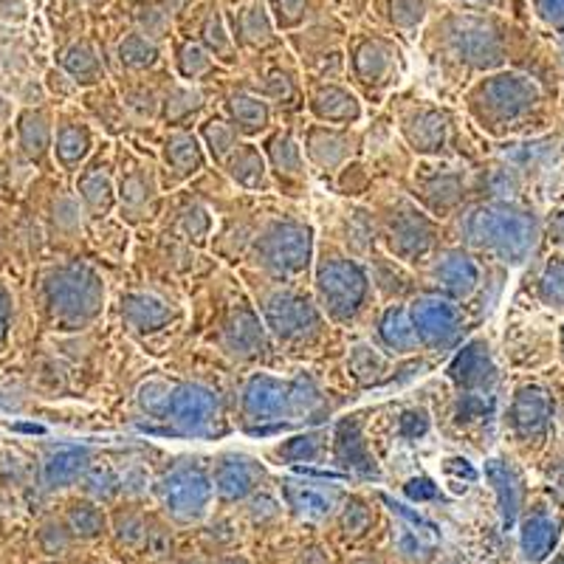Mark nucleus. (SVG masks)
Returning a JSON list of instances; mask_svg holds the SVG:
<instances>
[{
	"label": "nucleus",
	"mask_w": 564,
	"mask_h": 564,
	"mask_svg": "<svg viewBox=\"0 0 564 564\" xmlns=\"http://www.w3.org/2000/svg\"><path fill=\"white\" fill-rule=\"evenodd\" d=\"M558 240H562V243H564V218L558 220Z\"/></svg>",
	"instance_id": "de8ad7c7"
},
{
	"label": "nucleus",
	"mask_w": 564,
	"mask_h": 564,
	"mask_svg": "<svg viewBox=\"0 0 564 564\" xmlns=\"http://www.w3.org/2000/svg\"><path fill=\"white\" fill-rule=\"evenodd\" d=\"M161 502L167 508V513L178 522H195L200 520L209 508L212 486L200 468L184 466L175 468L173 475L164 477L159 486Z\"/></svg>",
	"instance_id": "20e7f679"
},
{
	"label": "nucleus",
	"mask_w": 564,
	"mask_h": 564,
	"mask_svg": "<svg viewBox=\"0 0 564 564\" xmlns=\"http://www.w3.org/2000/svg\"><path fill=\"white\" fill-rule=\"evenodd\" d=\"M308 229H302L296 224H276L265 231L263 251H260V260H263L265 269L276 271V274H294V271L308 263Z\"/></svg>",
	"instance_id": "0eeeda50"
},
{
	"label": "nucleus",
	"mask_w": 564,
	"mask_h": 564,
	"mask_svg": "<svg viewBox=\"0 0 564 564\" xmlns=\"http://www.w3.org/2000/svg\"><path fill=\"white\" fill-rule=\"evenodd\" d=\"M406 494H410L412 500H430V497H435V486L430 480H412Z\"/></svg>",
	"instance_id": "79ce46f5"
},
{
	"label": "nucleus",
	"mask_w": 564,
	"mask_h": 564,
	"mask_svg": "<svg viewBox=\"0 0 564 564\" xmlns=\"http://www.w3.org/2000/svg\"><path fill=\"white\" fill-rule=\"evenodd\" d=\"M265 314H269L271 327L280 336H285V339L308 334L311 327L316 325V316L311 311V305L296 294L271 296L269 305H265Z\"/></svg>",
	"instance_id": "1a4fd4ad"
},
{
	"label": "nucleus",
	"mask_w": 564,
	"mask_h": 564,
	"mask_svg": "<svg viewBox=\"0 0 564 564\" xmlns=\"http://www.w3.org/2000/svg\"><path fill=\"white\" fill-rule=\"evenodd\" d=\"M113 536L122 547H141V545H148L150 528L148 522H144V517H139V513L133 511H124L116 517Z\"/></svg>",
	"instance_id": "b1692460"
},
{
	"label": "nucleus",
	"mask_w": 564,
	"mask_h": 564,
	"mask_svg": "<svg viewBox=\"0 0 564 564\" xmlns=\"http://www.w3.org/2000/svg\"><path fill=\"white\" fill-rule=\"evenodd\" d=\"M231 173H235L240 184L254 186L257 181H263V161H260L254 150H243V153H238L235 164H231Z\"/></svg>",
	"instance_id": "473e14b6"
},
{
	"label": "nucleus",
	"mask_w": 564,
	"mask_h": 564,
	"mask_svg": "<svg viewBox=\"0 0 564 564\" xmlns=\"http://www.w3.org/2000/svg\"><path fill=\"white\" fill-rule=\"evenodd\" d=\"M468 235L475 243L488 246L511 260H522L536 240L533 220L525 212H513L508 206H491V209L477 212L468 224Z\"/></svg>",
	"instance_id": "7ed1b4c3"
},
{
	"label": "nucleus",
	"mask_w": 564,
	"mask_h": 564,
	"mask_svg": "<svg viewBox=\"0 0 564 564\" xmlns=\"http://www.w3.org/2000/svg\"><path fill=\"white\" fill-rule=\"evenodd\" d=\"M85 471H88V452L65 446V449H57L43 463V482L45 488H57L59 491V488H68L70 482H77Z\"/></svg>",
	"instance_id": "9b49d317"
},
{
	"label": "nucleus",
	"mask_w": 564,
	"mask_h": 564,
	"mask_svg": "<svg viewBox=\"0 0 564 564\" xmlns=\"http://www.w3.org/2000/svg\"><path fill=\"white\" fill-rule=\"evenodd\" d=\"M20 148L34 159H40L48 148V124L40 113H26L20 119Z\"/></svg>",
	"instance_id": "393cba45"
},
{
	"label": "nucleus",
	"mask_w": 564,
	"mask_h": 564,
	"mask_svg": "<svg viewBox=\"0 0 564 564\" xmlns=\"http://www.w3.org/2000/svg\"><path fill=\"white\" fill-rule=\"evenodd\" d=\"M229 341L231 347H240V352H254L257 345H263V336H260V327H257V319L251 314H238L235 322L229 325Z\"/></svg>",
	"instance_id": "cd10ccee"
},
{
	"label": "nucleus",
	"mask_w": 564,
	"mask_h": 564,
	"mask_svg": "<svg viewBox=\"0 0 564 564\" xmlns=\"http://www.w3.org/2000/svg\"><path fill=\"white\" fill-rule=\"evenodd\" d=\"M296 564H327V558L322 556V551H308V553H302Z\"/></svg>",
	"instance_id": "c03bdc74"
},
{
	"label": "nucleus",
	"mask_w": 564,
	"mask_h": 564,
	"mask_svg": "<svg viewBox=\"0 0 564 564\" xmlns=\"http://www.w3.org/2000/svg\"><path fill=\"white\" fill-rule=\"evenodd\" d=\"M381 336H384L387 347H395L398 352H406L417 345L415 325L410 322V314L401 308L387 311V316L381 319Z\"/></svg>",
	"instance_id": "412c9836"
},
{
	"label": "nucleus",
	"mask_w": 564,
	"mask_h": 564,
	"mask_svg": "<svg viewBox=\"0 0 564 564\" xmlns=\"http://www.w3.org/2000/svg\"><path fill=\"white\" fill-rule=\"evenodd\" d=\"M99 300H102V285L97 274L79 265H65L45 280L48 311L54 319L68 322V325L90 319L99 311Z\"/></svg>",
	"instance_id": "f03ea898"
},
{
	"label": "nucleus",
	"mask_w": 564,
	"mask_h": 564,
	"mask_svg": "<svg viewBox=\"0 0 564 564\" xmlns=\"http://www.w3.org/2000/svg\"><path fill=\"white\" fill-rule=\"evenodd\" d=\"M412 325H415L417 341L432 347L449 345L460 330V314L443 300H421L412 311Z\"/></svg>",
	"instance_id": "6e6552de"
},
{
	"label": "nucleus",
	"mask_w": 564,
	"mask_h": 564,
	"mask_svg": "<svg viewBox=\"0 0 564 564\" xmlns=\"http://www.w3.org/2000/svg\"><path fill=\"white\" fill-rule=\"evenodd\" d=\"M257 468L246 457H224L215 471V491L220 494V500L238 502L254 491Z\"/></svg>",
	"instance_id": "9d476101"
},
{
	"label": "nucleus",
	"mask_w": 564,
	"mask_h": 564,
	"mask_svg": "<svg viewBox=\"0 0 564 564\" xmlns=\"http://www.w3.org/2000/svg\"><path fill=\"white\" fill-rule=\"evenodd\" d=\"M556 564H564V558H562V562H556Z\"/></svg>",
	"instance_id": "8fccbe9b"
},
{
	"label": "nucleus",
	"mask_w": 564,
	"mask_h": 564,
	"mask_svg": "<svg viewBox=\"0 0 564 564\" xmlns=\"http://www.w3.org/2000/svg\"><path fill=\"white\" fill-rule=\"evenodd\" d=\"M148 547L153 551V556H159V558L167 556L170 547H173V539L161 531V528H153V531H150V536H148Z\"/></svg>",
	"instance_id": "ea45409f"
},
{
	"label": "nucleus",
	"mask_w": 564,
	"mask_h": 564,
	"mask_svg": "<svg viewBox=\"0 0 564 564\" xmlns=\"http://www.w3.org/2000/svg\"><path fill=\"white\" fill-rule=\"evenodd\" d=\"M34 542H37V551L43 553V556L57 558V556H65V553L74 547L77 536H74V531H70L65 520H48L37 528Z\"/></svg>",
	"instance_id": "6ab92c4d"
},
{
	"label": "nucleus",
	"mask_w": 564,
	"mask_h": 564,
	"mask_svg": "<svg viewBox=\"0 0 564 564\" xmlns=\"http://www.w3.org/2000/svg\"><path fill=\"white\" fill-rule=\"evenodd\" d=\"M305 398L314 401V392H305V384H282L271 376H257L246 390V412L254 421H274L285 410H305Z\"/></svg>",
	"instance_id": "423d86ee"
},
{
	"label": "nucleus",
	"mask_w": 564,
	"mask_h": 564,
	"mask_svg": "<svg viewBox=\"0 0 564 564\" xmlns=\"http://www.w3.org/2000/svg\"><path fill=\"white\" fill-rule=\"evenodd\" d=\"M398 551L404 553V558H410V562H426L430 558V551L421 545V539L415 533H401L398 536Z\"/></svg>",
	"instance_id": "e433bc0d"
},
{
	"label": "nucleus",
	"mask_w": 564,
	"mask_h": 564,
	"mask_svg": "<svg viewBox=\"0 0 564 564\" xmlns=\"http://www.w3.org/2000/svg\"><path fill=\"white\" fill-rule=\"evenodd\" d=\"M65 522L74 531V536L83 539V542H94L108 531V520H105L102 508L97 502H74L65 513Z\"/></svg>",
	"instance_id": "f3484780"
},
{
	"label": "nucleus",
	"mask_w": 564,
	"mask_h": 564,
	"mask_svg": "<svg viewBox=\"0 0 564 564\" xmlns=\"http://www.w3.org/2000/svg\"><path fill=\"white\" fill-rule=\"evenodd\" d=\"M426 415L423 412H410V415H404V421H401V430H404L406 437H415V435H423L426 432Z\"/></svg>",
	"instance_id": "a19ab883"
},
{
	"label": "nucleus",
	"mask_w": 564,
	"mask_h": 564,
	"mask_svg": "<svg viewBox=\"0 0 564 564\" xmlns=\"http://www.w3.org/2000/svg\"><path fill=\"white\" fill-rule=\"evenodd\" d=\"M3 110H7V105H3V99H0V116H3Z\"/></svg>",
	"instance_id": "09e8293b"
},
{
	"label": "nucleus",
	"mask_w": 564,
	"mask_h": 564,
	"mask_svg": "<svg viewBox=\"0 0 564 564\" xmlns=\"http://www.w3.org/2000/svg\"><path fill=\"white\" fill-rule=\"evenodd\" d=\"M316 110H319L325 119H334V122H347V119H356V116H359V108H356L352 97H347L341 90H327V94H322Z\"/></svg>",
	"instance_id": "c85d7f7f"
},
{
	"label": "nucleus",
	"mask_w": 564,
	"mask_h": 564,
	"mask_svg": "<svg viewBox=\"0 0 564 564\" xmlns=\"http://www.w3.org/2000/svg\"><path fill=\"white\" fill-rule=\"evenodd\" d=\"M9 319H12V296H9L7 285L0 282V345L9 334Z\"/></svg>",
	"instance_id": "58836bf2"
},
{
	"label": "nucleus",
	"mask_w": 564,
	"mask_h": 564,
	"mask_svg": "<svg viewBox=\"0 0 564 564\" xmlns=\"http://www.w3.org/2000/svg\"><path fill=\"white\" fill-rule=\"evenodd\" d=\"M352 564H381V562H379V558H356Z\"/></svg>",
	"instance_id": "49530a36"
},
{
	"label": "nucleus",
	"mask_w": 564,
	"mask_h": 564,
	"mask_svg": "<svg viewBox=\"0 0 564 564\" xmlns=\"http://www.w3.org/2000/svg\"><path fill=\"white\" fill-rule=\"evenodd\" d=\"M167 161L178 170L181 175L186 173H195L200 167V153H198V144H195L189 135H175L170 139L167 144Z\"/></svg>",
	"instance_id": "a878e982"
},
{
	"label": "nucleus",
	"mask_w": 564,
	"mask_h": 564,
	"mask_svg": "<svg viewBox=\"0 0 564 564\" xmlns=\"http://www.w3.org/2000/svg\"><path fill=\"white\" fill-rule=\"evenodd\" d=\"M381 367H384V361H381L379 352L370 350V347H356V352H352V370H356L359 379H376Z\"/></svg>",
	"instance_id": "72a5a7b5"
},
{
	"label": "nucleus",
	"mask_w": 564,
	"mask_h": 564,
	"mask_svg": "<svg viewBox=\"0 0 564 564\" xmlns=\"http://www.w3.org/2000/svg\"><path fill=\"white\" fill-rule=\"evenodd\" d=\"M282 455L291 457V460H314L319 455V441L316 437H296L294 446H285Z\"/></svg>",
	"instance_id": "c9c22d12"
},
{
	"label": "nucleus",
	"mask_w": 564,
	"mask_h": 564,
	"mask_svg": "<svg viewBox=\"0 0 564 564\" xmlns=\"http://www.w3.org/2000/svg\"><path fill=\"white\" fill-rule=\"evenodd\" d=\"M124 316H128L130 325H135L139 330H159L164 322L170 319V308L161 300L150 294H133L124 300Z\"/></svg>",
	"instance_id": "2eb2a0df"
},
{
	"label": "nucleus",
	"mask_w": 564,
	"mask_h": 564,
	"mask_svg": "<svg viewBox=\"0 0 564 564\" xmlns=\"http://www.w3.org/2000/svg\"><path fill=\"white\" fill-rule=\"evenodd\" d=\"M212 564H249L243 556H238V553H231V556H218Z\"/></svg>",
	"instance_id": "a18cd8bd"
},
{
	"label": "nucleus",
	"mask_w": 564,
	"mask_h": 564,
	"mask_svg": "<svg viewBox=\"0 0 564 564\" xmlns=\"http://www.w3.org/2000/svg\"><path fill=\"white\" fill-rule=\"evenodd\" d=\"M206 139H209L212 150L218 155H224L226 150L235 144V135H231V130L226 128V124H209V128H206Z\"/></svg>",
	"instance_id": "4c0bfd02"
},
{
	"label": "nucleus",
	"mask_w": 564,
	"mask_h": 564,
	"mask_svg": "<svg viewBox=\"0 0 564 564\" xmlns=\"http://www.w3.org/2000/svg\"><path fill=\"white\" fill-rule=\"evenodd\" d=\"M365 274L359 265L347 263V260H334L325 263L319 271V291L325 308L334 316H352L361 308L365 300Z\"/></svg>",
	"instance_id": "39448f33"
},
{
	"label": "nucleus",
	"mask_w": 564,
	"mask_h": 564,
	"mask_svg": "<svg viewBox=\"0 0 564 564\" xmlns=\"http://www.w3.org/2000/svg\"><path fill=\"white\" fill-rule=\"evenodd\" d=\"M545 12L553 20H564V0H545Z\"/></svg>",
	"instance_id": "37998d69"
},
{
	"label": "nucleus",
	"mask_w": 564,
	"mask_h": 564,
	"mask_svg": "<svg viewBox=\"0 0 564 564\" xmlns=\"http://www.w3.org/2000/svg\"><path fill=\"white\" fill-rule=\"evenodd\" d=\"M542 291H545V300L556 308H564V263H556L547 269L545 280H542Z\"/></svg>",
	"instance_id": "f704fd0d"
},
{
	"label": "nucleus",
	"mask_w": 564,
	"mask_h": 564,
	"mask_svg": "<svg viewBox=\"0 0 564 564\" xmlns=\"http://www.w3.org/2000/svg\"><path fill=\"white\" fill-rule=\"evenodd\" d=\"M285 497H289V506L296 513L308 517V520H322L327 513L334 511L336 500L334 494L319 488L316 482H285Z\"/></svg>",
	"instance_id": "f8f14e48"
},
{
	"label": "nucleus",
	"mask_w": 564,
	"mask_h": 564,
	"mask_svg": "<svg viewBox=\"0 0 564 564\" xmlns=\"http://www.w3.org/2000/svg\"><path fill=\"white\" fill-rule=\"evenodd\" d=\"M231 110H235V119H238V124L243 130H260L265 124V119H269L263 105L249 97L235 99V102H231Z\"/></svg>",
	"instance_id": "7c9ffc66"
},
{
	"label": "nucleus",
	"mask_w": 564,
	"mask_h": 564,
	"mask_svg": "<svg viewBox=\"0 0 564 564\" xmlns=\"http://www.w3.org/2000/svg\"><path fill=\"white\" fill-rule=\"evenodd\" d=\"M370 522L372 513L367 511L365 502L359 500L347 502V508L341 511V531H345L347 536H365V533L370 531Z\"/></svg>",
	"instance_id": "2f4dec72"
},
{
	"label": "nucleus",
	"mask_w": 564,
	"mask_h": 564,
	"mask_svg": "<svg viewBox=\"0 0 564 564\" xmlns=\"http://www.w3.org/2000/svg\"><path fill=\"white\" fill-rule=\"evenodd\" d=\"M336 449H339V460H345V466L359 468V471H370L372 463L370 457L365 455V446H361L359 435L352 430L350 423H345L339 430V443H336Z\"/></svg>",
	"instance_id": "bb28decb"
},
{
	"label": "nucleus",
	"mask_w": 564,
	"mask_h": 564,
	"mask_svg": "<svg viewBox=\"0 0 564 564\" xmlns=\"http://www.w3.org/2000/svg\"><path fill=\"white\" fill-rule=\"evenodd\" d=\"M54 150H57V159L63 161L65 167H77L90 150L88 130L79 128V124H63L57 133V148Z\"/></svg>",
	"instance_id": "4be33fe9"
},
{
	"label": "nucleus",
	"mask_w": 564,
	"mask_h": 564,
	"mask_svg": "<svg viewBox=\"0 0 564 564\" xmlns=\"http://www.w3.org/2000/svg\"><path fill=\"white\" fill-rule=\"evenodd\" d=\"M488 477H491V482L497 486L502 513H506V522L511 525L513 517H517V506H520V480H517V475H513L511 468L502 460H494L491 466H488Z\"/></svg>",
	"instance_id": "aec40b11"
},
{
	"label": "nucleus",
	"mask_w": 564,
	"mask_h": 564,
	"mask_svg": "<svg viewBox=\"0 0 564 564\" xmlns=\"http://www.w3.org/2000/svg\"><path fill=\"white\" fill-rule=\"evenodd\" d=\"M528 99H533V88H528L525 83H520L517 77H511V83H500V85H491V90H488V105H491L494 110H500L502 116H513L520 113V110H525Z\"/></svg>",
	"instance_id": "a211bd4d"
},
{
	"label": "nucleus",
	"mask_w": 564,
	"mask_h": 564,
	"mask_svg": "<svg viewBox=\"0 0 564 564\" xmlns=\"http://www.w3.org/2000/svg\"><path fill=\"white\" fill-rule=\"evenodd\" d=\"M452 372H455L463 384H486V379L491 376V361H488L486 350L480 345H471L468 350H463V356L455 361Z\"/></svg>",
	"instance_id": "5701e85b"
},
{
	"label": "nucleus",
	"mask_w": 564,
	"mask_h": 564,
	"mask_svg": "<svg viewBox=\"0 0 564 564\" xmlns=\"http://www.w3.org/2000/svg\"><path fill=\"white\" fill-rule=\"evenodd\" d=\"M558 542V522L547 513H533L531 520L522 525V551L531 562H542L551 556Z\"/></svg>",
	"instance_id": "ddd939ff"
},
{
	"label": "nucleus",
	"mask_w": 564,
	"mask_h": 564,
	"mask_svg": "<svg viewBox=\"0 0 564 564\" xmlns=\"http://www.w3.org/2000/svg\"><path fill=\"white\" fill-rule=\"evenodd\" d=\"M139 401L150 415L167 417V421L178 423L181 430L186 432L204 430L206 423L215 417V412H218V401H215L209 390L189 384L170 387L164 381H153V384L141 387Z\"/></svg>",
	"instance_id": "f257e3e1"
},
{
	"label": "nucleus",
	"mask_w": 564,
	"mask_h": 564,
	"mask_svg": "<svg viewBox=\"0 0 564 564\" xmlns=\"http://www.w3.org/2000/svg\"><path fill=\"white\" fill-rule=\"evenodd\" d=\"M545 423H547L545 392H539V390L520 392L517 404H513V426H517L522 435H531V432L545 430Z\"/></svg>",
	"instance_id": "dca6fc26"
},
{
	"label": "nucleus",
	"mask_w": 564,
	"mask_h": 564,
	"mask_svg": "<svg viewBox=\"0 0 564 564\" xmlns=\"http://www.w3.org/2000/svg\"><path fill=\"white\" fill-rule=\"evenodd\" d=\"M79 193L88 209L105 212L110 206V184L102 173H88L79 181Z\"/></svg>",
	"instance_id": "c756f323"
},
{
	"label": "nucleus",
	"mask_w": 564,
	"mask_h": 564,
	"mask_svg": "<svg viewBox=\"0 0 564 564\" xmlns=\"http://www.w3.org/2000/svg\"><path fill=\"white\" fill-rule=\"evenodd\" d=\"M437 282L452 294H468L477 285V265L463 254H446L435 269Z\"/></svg>",
	"instance_id": "4468645a"
}]
</instances>
